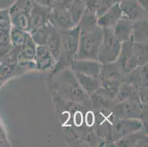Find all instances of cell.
Masks as SVG:
<instances>
[{
  "label": "cell",
  "instance_id": "cell-20",
  "mask_svg": "<svg viewBox=\"0 0 148 147\" xmlns=\"http://www.w3.org/2000/svg\"><path fill=\"white\" fill-rule=\"evenodd\" d=\"M86 10V3L82 0H74L73 3L68 9L72 21L75 26H77L83 14Z\"/></svg>",
  "mask_w": 148,
  "mask_h": 147
},
{
  "label": "cell",
  "instance_id": "cell-27",
  "mask_svg": "<svg viewBox=\"0 0 148 147\" xmlns=\"http://www.w3.org/2000/svg\"><path fill=\"white\" fill-rule=\"evenodd\" d=\"M136 1L143 9H145V10H147L148 0H136Z\"/></svg>",
  "mask_w": 148,
  "mask_h": 147
},
{
  "label": "cell",
  "instance_id": "cell-25",
  "mask_svg": "<svg viewBox=\"0 0 148 147\" xmlns=\"http://www.w3.org/2000/svg\"><path fill=\"white\" fill-rule=\"evenodd\" d=\"M34 2L38 4H39V5L47 7H52V5L50 0H34Z\"/></svg>",
  "mask_w": 148,
  "mask_h": 147
},
{
  "label": "cell",
  "instance_id": "cell-5",
  "mask_svg": "<svg viewBox=\"0 0 148 147\" xmlns=\"http://www.w3.org/2000/svg\"><path fill=\"white\" fill-rule=\"evenodd\" d=\"M36 43L29 33L24 44L21 46V50L18 55L17 64L20 68L36 69Z\"/></svg>",
  "mask_w": 148,
  "mask_h": 147
},
{
  "label": "cell",
  "instance_id": "cell-24",
  "mask_svg": "<svg viewBox=\"0 0 148 147\" xmlns=\"http://www.w3.org/2000/svg\"><path fill=\"white\" fill-rule=\"evenodd\" d=\"M12 27V23L9 10L0 11V31L10 32Z\"/></svg>",
  "mask_w": 148,
  "mask_h": 147
},
{
  "label": "cell",
  "instance_id": "cell-13",
  "mask_svg": "<svg viewBox=\"0 0 148 147\" xmlns=\"http://www.w3.org/2000/svg\"><path fill=\"white\" fill-rule=\"evenodd\" d=\"M114 37L120 43L131 40L133 22L126 18H121L112 27Z\"/></svg>",
  "mask_w": 148,
  "mask_h": 147
},
{
  "label": "cell",
  "instance_id": "cell-1",
  "mask_svg": "<svg viewBox=\"0 0 148 147\" xmlns=\"http://www.w3.org/2000/svg\"><path fill=\"white\" fill-rule=\"evenodd\" d=\"M103 36V29L97 24L90 29H80L78 48L75 60H97Z\"/></svg>",
  "mask_w": 148,
  "mask_h": 147
},
{
  "label": "cell",
  "instance_id": "cell-4",
  "mask_svg": "<svg viewBox=\"0 0 148 147\" xmlns=\"http://www.w3.org/2000/svg\"><path fill=\"white\" fill-rule=\"evenodd\" d=\"M62 70H64V75L61 76L60 82L62 91H65V94L73 100L83 101L87 99L88 95L86 94L78 84L73 71L72 69Z\"/></svg>",
  "mask_w": 148,
  "mask_h": 147
},
{
  "label": "cell",
  "instance_id": "cell-15",
  "mask_svg": "<svg viewBox=\"0 0 148 147\" xmlns=\"http://www.w3.org/2000/svg\"><path fill=\"white\" fill-rule=\"evenodd\" d=\"M77 81L87 95H91L100 87V79H95L81 73L74 71Z\"/></svg>",
  "mask_w": 148,
  "mask_h": 147
},
{
  "label": "cell",
  "instance_id": "cell-7",
  "mask_svg": "<svg viewBox=\"0 0 148 147\" xmlns=\"http://www.w3.org/2000/svg\"><path fill=\"white\" fill-rule=\"evenodd\" d=\"M142 128V122L136 118H124L119 120L113 129V139L114 141H119L128 135L140 131Z\"/></svg>",
  "mask_w": 148,
  "mask_h": 147
},
{
  "label": "cell",
  "instance_id": "cell-21",
  "mask_svg": "<svg viewBox=\"0 0 148 147\" xmlns=\"http://www.w3.org/2000/svg\"><path fill=\"white\" fill-rule=\"evenodd\" d=\"M133 53L139 66L147 63V42H134Z\"/></svg>",
  "mask_w": 148,
  "mask_h": 147
},
{
  "label": "cell",
  "instance_id": "cell-18",
  "mask_svg": "<svg viewBox=\"0 0 148 147\" xmlns=\"http://www.w3.org/2000/svg\"><path fill=\"white\" fill-rule=\"evenodd\" d=\"M45 46L49 49L50 53L53 56L54 59L56 60V63H57L60 57L61 39H60V32L56 27L54 28L52 32H51Z\"/></svg>",
  "mask_w": 148,
  "mask_h": 147
},
{
  "label": "cell",
  "instance_id": "cell-11",
  "mask_svg": "<svg viewBox=\"0 0 148 147\" xmlns=\"http://www.w3.org/2000/svg\"><path fill=\"white\" fill-rule=\"evenodd\" d=\"M35 62L36 69L40 71L54 68L56 64V61L53 56L44 45H36Z\"/></svg>",
  "mask_w": 148,
  "mask_h": 147
},
{
  "label": "cell",
  "instance_id": "cell-3",
  "mask_svg": "<svg viewBox=\"0 0 148 147\" xmlns=\"http://www.w3.org/2000/svg\"><path fill=\"white\" fill-rule=\"evenodd\" d=\"M103 40L98 52L97 60L101 64L114 63L119 57L122 43L116 39L112 27L103 28Z\"/></svg>",
  "mask_w": 148,
  "mask_h": 147
},
{
  "label": "cell",
  "instance_id": "cell-19",
  "mask_svg": "<svg viewBox=\"0 0 148 147\" xmlns=\"http://www.w3.org/2000/svg\"><path fill=\"white\" fill-rule=\"evenodd\" d=\"M123 76L124 75L116 61L107 64H102L100 79L119 80V78L123 77Z\"/></svg>",
  "mask_w": 148,
  "mask_h": 147
},
{
  "label": "cell",
  "instance_id": "cell-17",
  "mask_svg": "<svg viewBox=\"0 0 148 147\" xmlns=\"http://www.w3.org/2000/svg\"><path fill=\"white\" fill-rule=\"evenodd\" d=\"M131 40L134 42H147V19L133 22Z\"/></svg>",
  "mask_w": 148,
  "mask_h": 147
},
{
  "label": "cell",
  "instance_id": "cell-12",
  "mask_svg": "<svg viewBox=\"0 0 148 147\" xmlns=\"http://www.w3.org/2000/svg\"><path fill=\"white\" fill-rule=\"evenodd\" d=\"M122 18V11L118 2L113 4L104 13L97 18V26L103 28L113 27L119 18Z\"/></svg>",
  "mask_w": 148,
  "mask_h": 147
},
{
  "label": "cell",
  "instance_id": "cell-9",
  "mask_svg": "<svg viewBox=\"0 0 148 147\" xmlns=\"http://www.w3.org/2000/svg\"><path fill=\"white\" fill-rule=\"evenodd\" d=\"M122 11V17L134 22L147 19V11L140 6L136 0H122L118 2Z\"/></svg>",
  "mask_w": 148,
  "mask_h": 147
},
{
  "label": "cell",
  "instance_id": "cell-2",
  "mask_svg": "<svg viewBox=\"0 0 148 147\" xmlns=\"http://www.w3.org/2000/svg\"><path fill=\"white\" fill-rule=\"evenodd\" d=\"M61 47H60V57L54 67L56 73L68 68L74 61L78 48L80 27L75 26L65 30H60Z\"/></svg>",
  "mask_w": 148,
  "mask_h": 147
},
{
  "label": "cell",
  "instance_id": "cell-28",
  "mask_svg": "<svg viewBox=\"0 0 148 147\" xmlns=\"http://www.w3.org/2000/svg\"><path fill=\"white\" fill-rule=\"evenodd\" d=\"M114 1H115L116 2H121V1H122V0H114Z\"/></svg>",
  "mask_w": 148,
  "mask_h": 147
},
{
  "label": "cell",
  "instance_id": "cell-22",
  "mask_svg": "<svg viewBox=\"0 0 148 147\" xmlns=\"http://www.w3.org/2000/svg\"><path fill=\"white\" fill-rule=\"evenodd\" d=\"M29 32L12 26L10 30V44L13 47H21L24 44Z\"/></svg>",
  "mask_w": 148,
  "mask_h": 147
},
{
  "label": "cell",
  "instance_id": "cell-14",
  "mask_svg": "<svg viewBox=\"0 0 148 147\" xmlns=\"http://www.w3.org/2000/svg\"><path fill=\"white\" fill-rule=\"evenodd\" d=\"M116 109L117 113L124 118H134L142 113V106L139 102L135 99L122 101L118 104Z\"/></svg>",
  "mask_w": 148,
  "mask_h": 147
},
{
  "label": "cell",
  "instance_id": "cell-6",
  "mask_svg": "<svg viewBox=\"0 0 148 147\" xmlns=\"http://www.w3.org/2000/svg\"><path fill=\"white\" fill-rule=\"evenodd\" d=\"M51 7L44 6L36 2H33L29 17V29L28 32H31L47 23L49 19Z\"/></svg>",
  "mask_w": 148,
  "mask_h": 147
},
{
  "label": "cell",
  "instance_id": "cell-29",
  "mask_svg": "<svg viewBox=\"0 0 148 147\" xmlns=\"http://www.w3.org/2000/svg\"><path fill=\"white\" fill-rule=\"evenodd\" d=\"M50 1H51V2H52V3H53V2H55L56 1H57V0H50Z\"/></svg>",
  "mask_w": 148,
  "mask_h": 147
},
{
  "label": "cell",
  "instance_id": "cell-16",
  "mask_svg": "<svg viewBox=\"0 0 148 147\" xmlns=\"http://www.w3.org/2000/svg\"><path fill=\"white\" fill-rule=\"evenodd\" d=\"M54 28L55 27L49 21H48L45 24L29 33L30 34L31 37L34 40L36 45L45 46Z\"/></svg>",
  "mask_w": 148,
  "mask_h": 147
},
{
  "label": "cell",
  "instance_id": "cell-8",
  "mask_svg": "<svg viewBox=\"0 0 148 147\" xmlns=\"http://www.w3.org/2000/svg\"><path fill=\"white\" fill-rule=\"evenodd\" d=\"M49 21L58 31L71 29L75 27L68 10L57 5H52L51 7Z\"/></svg>",
  "mask_w": 148,
  "mask_h": 147
},
{
  "label": "cell",
  "instance_id": "cell-26",
  "mask_svg": "<svg viewBox=\"0 0 148 147\" xmlns=\"http://www.w3.org/2000/svg\"><path fill=\"white\" fill-rule=\"evenodd\" d=\"M5 133L4 131L3 128L2 126L0 125V146H2L1 144H5Z\"/></svg>",
  "mask_w": 148,
  "mask_h": 147
},
{
  "label": "cell",
  "instance_id": "cell-10",
  "mask_svg": "<svg viewBox=\"0 0 148 147\" xmlns=\"http://www.w3.org/2000/svg\"><path fill=\"white\" fill-rule=\"evenodd\" d=\"M74 71L81 73L95 79H100L102 64L95 60H74L71 66Z\"/></svg>",
  "mask_w": 148,
  "mask_h": 147
},
{
  "label": "cell",
  "instance_id": "cell-23",
  "mask_svg": "<svg viewBox=\"0 0 148 147\" xmlns=\"http://www.w3.org/2000/svg\"><path fill=\"white\" fill-rule=\"evenodd\" d=\"M15 66H9L5 63H0V87L6 82L8 79L11 78L14 75Z\"/></svg>",
  "mask_w": 148,
  "mask_h": 147
}]
</instances>
